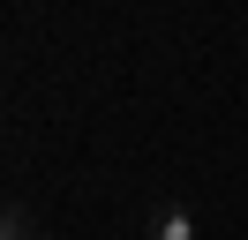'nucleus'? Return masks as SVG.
<instances>
[{
  "mask_svg": "<svg viewBox=\"0 0 248 240\" xmlns=\"http://www.w3.org/2000/svg\"><path fill=\"white\" fill-rule=\"evenodd\" d=\"M143 233H151V240H203V225H196V210H188V203H173V195H166V203H151Z\"/></svg>",
  "mask_w": 248,
  "mask_h": 240,
  "instance_id": "nucleus-1",
  "label": "nucleus"
},
{
  "mask_svg": "<svg viewBox=\"0 0 248 240\" xmlns=\"http://www.w3.org/2000/svg\"><path fill=\"white\" fill-rule=\"evenodd\" d=\"M8 240H38V218L23 203H8Z\"/></svg>",
  "mask_w": 248,
  "mask_h": 240,
  "instance_id": "nucleus-2",
  "label": "nucleus"
}]
</instances>
